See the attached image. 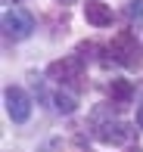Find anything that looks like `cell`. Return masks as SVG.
I'll list each match as a JSON object with an SVG mask.
<instances>
[{
	"label": "cell",
	"instance_id": "1",
	"mask_svg": "<svg viewBox=\"0 0 143 152\" xmlns=\"http://www.w3.org/2000/svg\"><path fill=\"white\" fill-rule=\"evenodd\" d=\"M93 137H97L103 146H125V143H131V137H134V127L128 121H121V118H103V112H93Z\"/></svg>",
	"mask_w": 143,
	"mask_h": 152
},
{
	"label": "cell",
	"instance_id": "2",
	"mask_svg": "<svg viewBox=\"0 0 143 152\" xmlns=\"http://www.w3.org/2000/svg\"><path fill=\"white\" fill-rule=\"evenodd\" d=\"M106 53L112 56L115 65H121V68H137V65H140L137 34H134V31H118V34L112 37V44L106 47Z\"/></svg>",
	"mask_w": 143,
	"mask_h": 152
},
{
	"label": "cell",
	"instance_id": "3",
	"mask_svg": "<svg viewBox=\"0 0 143 152\" xmlns=\"http://www.w3.org/2000/svg\"><path fill=\"white\" fill-rule=\"evenodd\" d=\"M47 75H50L56 84H62V87H78L81 78H84V59H81L78 53H75V56H62V59L47 65Z\"/></svg>",
	"mask_w": 143,
	"mask_h": 152
},
{
	"label": "cell",
	"instance_id": "4",
	"mask_svg": "<svg viewBox=\"0 0 143 152\" xmlns=\"http://www.w3.org/2000/svg\"><path fill=\"white\" fill-rule=\"evenodd\" d=\"M31 31H34V16H31L28 10L10 6V10L3 12V34L10 40H25V37H31Z\"/></svg>",
	"mask_w": 143,
	"mask_h": 152
},
{
	"label": "cell",
	"instance_id": "5",
	"mask_svg": "<svg viewBox=\"0 0 143 152\" xmlns=\"http://www.w3.org/2000/svg\"><path fill=\"white\" fill-rule=\"evenodd\" d=\"M3 99H6V115L16 124H25L31 118V96L25 93L22 87H6Z\"/></svg>",
	"mask_w": 143,
	"mask_h": 152
},
{
	"label": "cell",
	"instance_id": "6",
	"mask_svg": "<svg viewBox=\"0 0 143 152\" xmlns=\"http://www.w3.org/2000/svg\"><path fill=\"white\" fill-rule=\"evenodd\" d=\"M84 19L93 28H109V25L115 22V12H112V6L100 3V0H87L84 3Z\"/></svg>",
	"mask_w": 143,
	"mask_h": 152
},
{
	"label": "cell",
	"instance_id": "7",
	"mask_svg": "<svg viewBox=\"0 0 143 152\" xmlns=\"http://www.w3.org/2000/svg\"><path fill=\"white\" fill-rule=\"evenodd\" d=\"M50 102H53V112H59V115H72L75 109H78V96L72 90H62V87L50 96Z\"/></svg>",
	"mask_w": 143,
	"mask_h": 152
},
{
	"label": "cell",
	"instance_id": "8",
	"mask_svg": "<svg viewBox=\"0 0 143 152\" xmlns=\"http://www.w3.org/2000/svg\"><path fill=\"white\" fill-rule=\"evenodd\" d=\"M109 93H112L115 106H128V102L134 99V84H131V81H121V78H115L112 84H109Z\"/></svg>",
	"mask_w": 143,
	"mask_h": 152
},
{
	"label": "cell",
	"instance_id": "9",
	"mask_svg": "<svg viewBox=\"0 0 143 152\" xmlns=\"http://www.w3.org/2000/svg\"><path fill=\"white\" fill-rule=\"evenodd\" d=\"M128 19H134V22H143V0H128Z\"/></svg>",
	"mask_w": 143,
	"mask_h": 152
},
{
	"label": "cell",
	"instance_id": "10",
	"mask_svg": "<svg viewBox=\"0 0 143 152\" xmlns=\"http://www.w3.org/2000/svg\"><path fill=\"white\" fill-rule=\"evenodd\" d=\"M137 127L143 130V106H137Z\"/></svg>",
	"mask_w": 143,
	"mask_h": 152
},
{
	"label": "cell",
	"instance_id": "11",
	"mask_svg": "<svg viewBox=\"0 0 143 152\" xmlns=\"http://www.w3.org/2000/svg\"><path fill=\"white\" fill-rule=\"evenodd\" d=\"M128 152H143V149H140V146H131V149H128Z\"/></svg>",
	"mask_w": 143,
	"mask_h": 152
},
{
	"label": "cell",
	"instance_id": "12",
	"mask_svg": "<svg viewBox=\"0 0 143 152\" xmlns=\"http://www.w3.org/2000/svg\"><path fill=\"white\" fill-rule=\"evenodd\" d=\"M12 3H19V0H12Z\"/></svg>",
	"mask_w": 143,
	"mask_h": 152
}]
</instances>
